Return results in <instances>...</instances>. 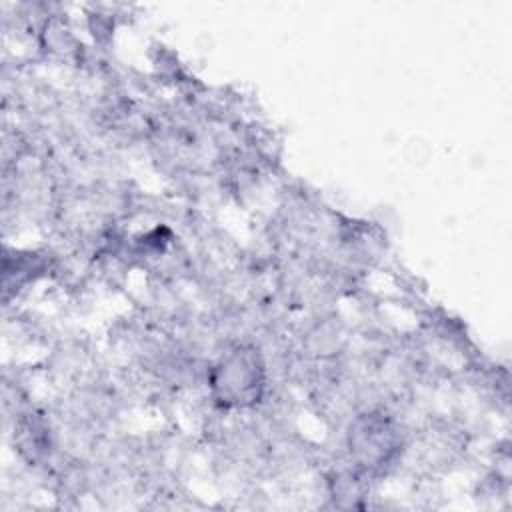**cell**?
<instances>
[{"label":"cell","mask_w":512,"mask_h":512,"mask_svg":"<svg viewBox=\"0 0 512 512\" xmlns=\"http://www.w3.org/2000/svg\"><path fill=\"white\" fill-rule=\"evenodd\" d=\"M354 450L368 464H376L394 450V430L382 418H368L354 430Z\"/></svg>","instance_id":"7a4b0ae2"},{"label":"cell","mask_w":512,"mask_h":512,"mask_svg":"<svg viewBox=\"0 0 512 512\" xmlns=\"http://www.w3.org/2000/svg\"><path fill=\"white\" fill-rule=\"evenodd\" d=\"M216 398L228 406H248L262 396L264 366L250 348H238L224 356L212 372Z\"/></svg>","instance_id":"6da1fadb"}]
</instances>
